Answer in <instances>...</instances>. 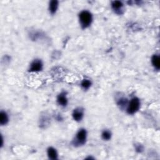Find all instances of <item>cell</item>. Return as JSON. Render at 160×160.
<instances>
[{
  "instance_id": "1",
  "label": "cell",
  "mask_w": 160,
  "mask_h": 160,
  "mask_svg": "<svg viewBox=\"0 0 160 160\" xmlns=\"http://www.w3.org/2000/svg\"><path fill=\"white\" fill-rule=\"evenodd\" d=\"M80 24L83 28H86L91 25L92 22V15L88 11H83L79 16Z\"/></svg>"
},
{
  "instance_id": "2",
  "label": "cell",
  "mask_w": 160,
  "mask_h": 160,
  "mask_svg": "<svg viewBox=\"0 0 160 160\" xmlns=\"http://www.w3.org/2000/svg\"><path fill=\"white\" fill-rule=\"evenodd\" d=\"M140 106L139 100L137 98H134L131 100L128 104V108H127V112L130 115L135 114L137 111Z\"/></svg>"
},
{
  "instance_id": "3",
  "label": "cell",
  "mask_w": 160,
  "mask_h": 160,
  "mask_svg": "<svg viewBox=\"0 0 160 160\" xmlns=\"http://www.w3.org/2000/svg\"><path fill=\"white\" fill-rule=\"evenodd\" d=\"M86 136H87V133L86 130L81 129L80 130L77 135L74 141V144L75 145H83L86 142Z\"/></svg>"
},
{
  "instance_id": "4",
  "label": "cell",
  "mask_w": 160,
  "mask_h": 160,
  "mask_svg": "<svg viewBox=\"0 0 160 160\" xmlns=\"http://www.w3.org/2000/svg\"><path fill=\"white\" fill-rule=\"evenodd\" d=\"M43 68V63L40 59H36L31 64L30 71L31 72H40Z\"/></svg>"
},
{
  "instance_id": "5",
  "label": "cell",
  "mask_w": 160,
  "mask_h": 160,
  "mask_svg": "<svg viewBox=\"0 0 160 160\" xmlns=\"http://www.w3.org/2000/svg\"><path fill=\"white\" fill-rule=\"evenodd\" d=\"M84 115V112L83 110L81 108H78L75 109L73 113V119L76 121H81Z\"/></svg>"
},
{
  "instance_id": "6",
  "label": "cell",
  "mask_w": 160,
  "mask_h": 160,
  "mask_svg": "<svg viewBox=\"0 0 160 160\" xmlns=\"http://www.w3.org/2000/svg\"><path fill=\"white\" fill-rule=\"evenodd\" d=\"M58 103L62 106H66L68 104V99L65 93H62L58 95L57 98Z\"/></svg>"
},
{
  "instance_id": "7",
  "label": "cell",
  "mask_w": 160,
  "mask_h": 160,
  "mask_svg": "<svg viewBox=\"0 0 160 160\" xmlns=\"http://www.w3.org/2000/svg\"><path fill=\"white\" fill-rule=\"evenodd\" d=\"M111 6H112V8L113 9V10H115L117 13L121 14L122 8H123V4L121 1H115L112 2Z\"/></svg>"
},
{
  "instance_id": "8",
  "label": "cell",
  "mask_w": 160,
  "mask_h": 160,
  "mask_svg": "<svg viewBox=\"0 0 160 160\" xmlns=\"http://www.w3.org/2000/svg\"><path fill=\"white\" fill-rule=\"evenodd\" d=\"M58 8V1H51L50 3V6H49V9H50V13L52 14V15H54V14L57 11Z\"/></svg>"
},
{
  "instance_id": "9",
  "label": "cell",
  "mask_w": 160,
  "mask_h": 160,
  "mask_svg": "<svg viewBox=\"0 0 160 160\" xmlns=\"http://www.w3.org/2000/svg\"><path fill=\"white\" fill-rule=\"evenodd\" d=\"M152 62L153 67L156 69H159L160 68V58L158 55H154L152 59Z\"/></svg>"
},
{
  "instance_id": "10",
  "label": "cell",
  "mask_w": 160,
  "mask_h": 160,
  "mask_svg": "<svg viewBox=\"0 0 160 160\" xmlns=\"http://www.w3.org/2000/svg\"><path fill=\"white\" fill-rule=\"evenodd\" d=\"M48 157L51 159H56L58 158V153L56 149L52 147L48 149Z\"/></svg>"
},
{
  "instance_id": "11",
  "label": "cell",
  "mask_w": 160,
  "mask_h": 160,
  "mask_svg": "<svg viewBox=\"0 0 160 160\" xmlns=\"http://www.w3.org/2000/svg\"><path fill=\"white\" fill-rule=\"evenodd\" d=\"M8 121V117L5 112L1 111L0 114V123L1 125H6Z\"/></svg>"
},
{
  "instance_id": "12",
  "label": "cell",
  "mask_w": 160,
  "mask_h": 160,
  "mask_svg": "<svg viewBox=\"0 0 160 160\" xmlns=\"http://www.w3.org/2000/svg\"><path fill=\"white\" fill-rule=\"evenodd\" d=\"M111 137V133L110 131L105 130L102 133V138L104 140H110Z\"/></svg>"
},
{
  "instance_id": "13",
  "label": "cell",
  "mask_w": 160,
  "mask_h": 160,
  "mask_svg": "<svg viewBox=\"0 0 160 160\" xmlns=\"http://www.w3.org/2000/svg\"><path fill=\"white\" fill-rule=\"evenodd\" d=\"M118 105L121 108H123L126 105H128V100L126 98H121L118 101Z\"/></svg>"
},
{
  "instance_id": "14",
  "label": "cell",
  "mask_w": 160,
  "mask_h": 160,
  "mask_svg": "<svg viewBox=\"0 0 160 160\" xmlns=\"http://www.w3.org/2000/svg\"><path fill=\"white\" fill-rule=\"evenodd\" d=\"M91 85V83L88 79H84L81 83V86L84 89H88Z\"/></svg>"
}]
</instances>
